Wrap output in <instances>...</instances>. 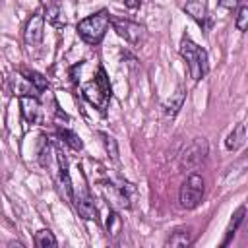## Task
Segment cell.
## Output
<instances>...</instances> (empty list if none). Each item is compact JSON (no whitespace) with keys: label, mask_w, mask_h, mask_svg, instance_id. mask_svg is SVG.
<instances>
[{"label":"cell","mask_w":248,"mask_h":248,"mask_svg":"<svg viewBox=\"0 0 248 248\" xmlns=\"http://www.w3.org/2000/svg\"><path fill=\"white\" fill-rule=\"evenodd\" d=\"M81 93H83V99L89 105H93L99 112H105L107 110L112 91H110V83H108V78H107V74H105L103 68H97L95 78L81 87Z\"/></svg>","instance_id":"cell-1"},{"label":"cell","mask_w":248,"mask_h":248,"mask_svg":"<svg viewBox=\"0 0 248 248\" xmlns=\"http://www.w3.org/2000/svg\"><path fill=\"white\" fill-rule=\"evenodd\" d=\"M110 25V14L107 10H99L78 23V35L87 45H99Z\"/></svg>","instance_id":"cell-2"},{"label":"cell","mask_w":248,"mask_h":248,"mask_svg":"<svg viewBox=\"0 0 248 248\" xmlns=\"http://www.w3.org/2000/svg\"><path fill=\"white\" fill-rule=\"evenodd\" d=\"M180 54L186 60L192 79L200 81L207 74V52L202 46H198L190 37H184L180 43Z\"/></svg>","instance_id":"cell-3"},{"label":"cell","mask_w":248,"mask_h":248,"mask_svg":"<svg viewBox=\"0 0 248 248\" xmlns=\"http://www.w3.org/2000/svg\"><path fill=\"white\" fill-rule=\"evenodd\" d=\"M202 198H203V178L198 172H192L180 188V196H178L180 205L184 209H194L200 205Z\"/></svg>","instance_id":"cell-4"},{"label":"cell","mask_w":248,"mask_h":248,"mask_svg":"<svg viewBox=\"0 0 248 248\" xmlns=\"http://www.w3.org/2000/svg\"><path fill=\"white\" fill-rule=\"evenodd\" d=\"M110 25L118 33V37H122L130 45H136L138 46L145 39V27L140 25V23H136V21H130L126 17H114V16H110Z\"/></svg>","instance_id":"cell-5"},{"label":"cell","mask_w":248,"mask_h":248,"mask_svg":"<svg viewBox=\"0 0 248 248\" xmlns=\"http://www.w3.org/2000/svg\"><path fill=\"white\" fill-rule=\"evenodd\" d=\"M43 31H45V16L43 14H33L27 19L25 31H23V39L27 46H37L43 41Z\"/></svg>","instance_id":"cell-6"},{"label":"cell","mask_w":248,"mask_h":248,"mask_svg":"<svg viewBox=\"0 0 248 248\" xmlns=\"http://www.w3.org/2000/svg\"><path fill=\"white\" fill-rule=\"evenodd\" d=\"M101 190H103V196L110 202V205L130 209V198L126 196L124 186H114V184H110V182H103V184H101Z\"/></svg>","instance_id":"cell-7"},{"label":"cell","mask_w":248,"mask_h":248,"mask_svg":"<svg viewBox=\"0 0 248 248\" xmlns=\"http://www.w3.org/2000/svg\"><path fill=\"white\" fill-rule=\"evenodd\" d=\"M72 200H74L76 209H78V213H79L81 219H85V221H95V219H97V207H95V203H93V198H91L87 192L74 194Z\"/></svg>","instance_id":"cell-8"},{"label":"cell","mask_w":248,"mask_h":248,"mask_svg":"<svg viewBox=\"0 0 248 248\" xmlns=\"http://www.w3.org/2000/svg\"><path fill=\"white\" fill-rule=\"evenodd\" d=\"M19 107H21V114L27 122H37L39 120L41 105H39V99L35 95H21L19 97Z\"/></svg>","instance_id":"cell-9"},{"label":"cell","mask_w":248,"mask_h":248,"mask_svg":"<svg viewBox=\"0 0 248 248\" xmlns=\"http://www.w3.org/2000/svg\"><path fill=\"white\" fill-rule=\"evenodd\" d=\"M184 97H186V93H184V89L182 87H178L165 103H163V114L167 116V118H174L176 116V112L182 108V105H184Z\"/></svg>","instance_id":"cell-10"},{"label":"cell","mask_w":248,"mask_h":248,"mask_svg":"<svg viewBox=\"0 0 248 248\" xmlns=\"http://www.w3.org/2000/svg\"><path fill=\"white\" fill-rule=\"evenodd\" d=\"M12 89H14V95L21 97V95H31V93H37V89L31 85V81L25 78V74H14L12 78Z\"/></svg>","instance_id":"cell-11"},{"label":"cell","mask_w":248,"mask_h":248,"mask_svg":"<svg viewBox=\"0 0 248 248\" xmlns=\"http://www.w3.org/2000/svg\"><path fill=\"white\" fill-rule=\"evenodd\" d=\"M244 143H246V126H244V124H238V126L227 136L225 145H227V149L236 151V149H240Z\"/></svg>","instance_id":"cell-12"},{"label":"cell","mask_w":248,"mask_h":248,"mask_svg":"<svg viewBox=\"0 0 248 248\" xmlns=\"http://www.w3.org/2000/svg\"><path fill=\"white\" fill-rule=\"evenodd\" d=\"M184 12H186L194 21H198L200 25H203V23H205V19H207V10H205V6H203L202 2H196V0L186 2Z\"/></svg>","instance_id":"cell-13"},{"label":"cell","mask_w":248,"mask_h":248,"mask_svg":"<svg viewBox=\"0 0 248 248\" xmlns=\"http://www.w3.org/2000/svg\"><path fill=\"white\" fill-rule=\"evenodd\" d=\"M192 242V234L188 229H178L174 231L169 238H167V246L170 248H180V246H188Z\"/></svg>","instance_id":"cell-14"},{"label":"cell","mask_w":248,"mask_h":248,"mask_svg":"<svg viewBox=\"0 0 248 248\" xmlns=\"http://www.w3.org/2000/svg\"><path fill=\"white\" fill-rule=\"evenodd\" d=\"M244 213H246V207H244V205H240V207L236 209V213L232 215V219H231V225H229V229H227V236H225V240L221 242V246H227V244L232 240V236H234V232H236L238 225H240V223H242V219H244Z\"/></svg>","instance_id":"cell-15"},{"label":"cell","mask_w":248,"mask_h":248,"mask_svg":"<svg viewBox=\"0 0 248 248\" xmlns=\"http://www.w3.org/2000/svg\"><path fill=\"white\" fill-rule=\"evenodd\" d=\"M45 21H48L50 25L54 27H64L66 25V19H64V14L62 10L58 8V4H50L45 12Z\"/></svg>","instance_id":"cell-16"},{"label":"cell","mask_w":248,"mask_h":248,"mask_svg":"<svg viewBox=\"0 0 248 248\" xmlns=\"http://www.w3.org/2000/svg\"><path fill=\"white\" fill-rule=\"evenodd\" d=\"M58 138H60L64 143H68V145H70L74 151H81V147H83L81 138H79L76 132L68 130V128H60V130H58Z\"/></svg>","instance_id":"cell-17"},{"label":"cell","mask_w":248,"mask_h":248,"mask_svg":"<svg viewBox=\"0 0 248 248\" xmlns=\"http://www.w3.org/2000/svg\"><path fill=\"white\" fill-rule=\"evenodd\" d=\"M35 244H37L39 248H54L58 242H56L54 234H52L48 229H43V231H39V232L35 234Z\"/></svg>","instance_id":"cell-18"},{"label":"cell","mask_w":248,"mask_h":248,"mask_svg":"<svg viewBox=\"0 0 248 248\" xmlns=\"http://www.w3.org/2000/svg\"><path fill=\"white\" fill-rule=\"evenodd\" d=\"M25 78L31 81V85L37 89V91H45L46 89V85H48V81H46V78L43 76V74H39V72H25Z\"/></svg>","instance_id":"cell-19"},{"label":"cell","mask_w":248,"mask_h":248,"mask_svg":"<svg viewBox=\"0 0 248 248\" xmlns=\"http://www.w3.org/2000/svg\"><path fill=\"white\" fill-rule=\"evenodd\" d=\"M107 231L110 232V236H118V232L122 231V219L116 211H110V215L107 217Z\"/></svg>","instance_id":"cell-20"},{"label":"cell","mask_w":248,"mask_h":248,"mask_svg":"<svg viewBox=\"0 0 248 248\" xmlns=\"http://www.w3.org/2000/svg\"><path fill=\"white\" fill-rule=\"evenodd\" d=\"M234 25H236V29L238 31H246V27H248V6H240L238 8V14H236V21H234Z\"/></svg>","instance_id":"cell-21"},{"label":"cell","mask_w":248,"mask_h":248,"mask_svg":"<svg viewBox=\"0 0 248 248\" xmlns=\"http://www.w3.org/2000/svg\"><path fill=\"white\" fill-rule=\"evenodd\" d=\"M101 138H103V145H105V149L108 151V155H110V159H118V147H116V141H114V138H110V136H107V134H101Z\"/></svg>","instance_id":"cell-22"},{"label":"cell","mask_w":248,"mask_h":248,"mask_svg":"<svg viewBox=\"0 0 248 248\" xmlns=\"http://www.w3.org/2000/svg\"><path fill=\"white\" fill-rule=\"evenodd\" d=\"M240 2H242V0H219V4H221L223 8H227V10H234L236 6H240Z\"/></svg>","instance_id":"cell-23"},{"label":"cell","mask_w":248,"mask_h":248,"mask_svg":"<svg viewBox=\"0 0 248 248\" xmlns=\"http://www.w3.org/2000/svg\"><path fill=\"white\" fill-rule=\"evenodd\" d=\"M50 2H52V4H58V0H50Z\"/></svg>","instance_id":"cell-24"}]
</instances>
